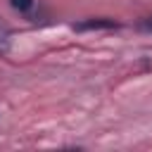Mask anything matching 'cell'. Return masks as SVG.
I'll list each match as a JSON object with an SVG mask.
<instances>
[{
  "mask_svg": "<svg viewBox=\"0 0 152 152\" xmlns=\"http://www.w3.org/2000/svg\"><path fill=\"white\" fill-rule=\"evenodd\" d=\"M109 26H114V21H88V24H78L76 28L83 31V28H109Z\"/></svg>",
  "mask_w": 152,
  "mask_h": 152,
  "instance_id": "1",
  "label": "cell"
},
{
  "mask_svg": "<svg viewBox=\"0 0 152 152\" xmlns=\"http://www.w3.org/2000/svg\"><path fill=\"white\" fill-rule=\"evenodd\" d=\"M147 28H150V31H152V21H150V24H147Z\"/></svg>",
  "mask_w": 152,
  "mask_h": 152,
  "instance_id": "4",
  "label": "cell"
},
{
  "mask_svg": "<svg viewBox=\"0 0 152 152\" xmlns=\"http://www.w3.org/2000/svg\"><path fill=\"white\" fill-rule=\"evenodd\" d=\"M10 2H12V7L19 10V12H28V10L33 7V0H10Z\"/></svg>",
  "mask_w": 152,
  "mask_h": 152,
  "instance_id": "2",
  "label": "cell"
},
{
  "mask_svg": "<svg viewBox=\"0 0 152 152\" xmlns=\"http://www.w3.org/2000/svg\"><path fill=\"white\" fill-rule=\"evenodd\" d=\"M7 43H10V33H7V28L0 24V52L7 50Z\"/></svg>",
  "mask_w": 152,
  "mask_h": 152,
  "instance_id": "3",
  "label": "cell"
}]
</instances>
